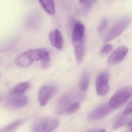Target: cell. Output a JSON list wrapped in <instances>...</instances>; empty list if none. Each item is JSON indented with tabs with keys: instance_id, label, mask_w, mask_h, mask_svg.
I'll use <instances>...</instances> for the list:
<instances>
[{
	"instance_id": "11",
	"label": "cell",
	"mask_w": 132,
	"mask_h": 132,
	"mask_svg": "<svg viewBox=\"0 0 132 132\" xmlns=\"http://www.w3.org/2000/svg\"><path fill=\"white\" fill-rule=\"evenodd\" d=\"M128 50L126 46L119 47L109 57L108 62L111 65H115L119 63L125 59L128 53Z\"/></svg>"
},
{
	"instance_id": "27",
	"label": "cell",
	"mask_w": 132,
	"mask_h": 132,
	"mask_svg": "<svg viewBox=\"0 0 132 132\" xmlns=\"http://www.w3.org/2000/svg\"><path fill=\"white\" fill-rule=\"evenodd\" d=\"M80 1V3H82V4H84V3H86L87 1L88 0H79Z\"/></svg>"
},
{
	"instance_id": "1",
	"label": "cell",
	"mask_w": 132,
	"mask_h": 132,
	"mask_svg": "<svg viewBox=\"0 0 132 132\" xmlns=\"http://www.w3.org/2000/svg\"><path fill=\"white\" fill-rule=\"evenodd\" d=\"M49 55V52L43 49L30 50L16 57L15 59V63L19 67H29L34 62L42 60Z\"/></svg>"
},
{
	"instance_id": "26",
	"label": "cell",
	"mask_w": 132,
	"mask_h": 132,
	"mask_svg": "<svg viewBox=\"0 0 132 132\" xmlns=\"http://www.w3.org/2000/svg\"><path fill=\"white\" fill-rule=\"evenodd\" d=\"M88 132H106L105 129H99V130H93L89 131Z\"/></svg>"
},
{
	"instance_id": "18",
	"label": "cell",
	"mask_w": 132,
	"mask_h": 132,
	"mask_svg": "<svg viewBox=\"0 0 132 132\" xmlns=\"http://www.w3.org/2000/svg\"><path fill=\"white\" fill-rule=\"evenodd\" d=\"M23 121L22 120H18L15 121L12 123L9 124L7 126L4 128L3 129V131L4 132H10L14 131L16 129L18 126H19L22 122Z\"/></svg>"
},
{
	"instance_id": "17",
	"label": "cell",
	"mask_w": 132,
	"mask_h": 132,
	"mask_svg": "<svg viewBox=\"0 0 132 132\" xmlns=\"http://www.w3.org/2000/svg\"><path fill=\"white\" fill-rule=\"evenodd\" d=\"M127 115L123 114L121 115L117 119L113 125V129H117L124 126L128 121Z\"/></svg>"
},
{
	"instance_id": "8",
	"label": "cell",
	"mask_w": 132,
	"mask_h": 132,
	"mask_svg": "<svg viewBox=\"0 0 132 132\" xmlns=\"http://www.w3.org/2000/svg\"><path fill=\"white\" fill-rule=\"evenodd\" d=\"M110 75L107 72H103L98 75L96 79V88L97 92L102 96L106 95L109 92Z\"/></svg>"
},
{
	"instance_id": "7",
	"label": "cell",
	"mask_w": 132,
	"mask_h": 132,
	"mask_svg": "<svg viewBox=\"0 0 132 132\" xmlns=\"http://www.w3.org/2000/svg\"><path fill=\"white\" fill-rule=\"evenodd\" d=\"M57 87L54 85H47L43 86L39 92L38 99L40 105L44 106L52 99L57 92Z\"/></svg>"
},
{
	"instance_id": "12",
	"label": "cell",
	"mask_w": 132,
	"mask_h": 132,
	"mask_svg": "<svg viewBox=\"0 0 132 132\" xmlns=\"http://www.w3.org/2000/svg\"><path fill=\"white\" fill-rule=\"evenodd\" d=\"M50 41L56 48L60 50L63 46V38L61 32L58 29L53 30L49 35Z\"/></svg>"
},
{
	"instance_id": "9",
	"label": "cell",
	"mask_w": 132,
	"mask_h": 132,
	"mask_svg": "<svg viewBox=\"0 0 132 132\" xmlns=\"http://www.w3.org/2000/svg\"><path fill=\"white\" fill-rule=\"evenodd\" d=\"M85 28L81 22H77L73 28L72 34V42L74 46L84 43Z\"/></svg>"
},
{
	"instance_id": "3",
	"label": "cell",
	"mask_w": 132,
	"mask_h": 132,
	"mask_svg": "<svg viewBox=\"0 0 132 132\" xmlns=\"http://www.w3.org/2000/svg\"><path fill=\"white\" fill-rule=\"evenodd\" d=\"M1 101L7 108L17 109L22 108L27 104L28 98L23 94H15L10 93L2 97Z\"/></svg>"
},
{
	"instance_id": "24",
	"label": "cell",
	"mask_w": 132,
	"mask_h": 132,
	"mask_svg": "<svg viewBox=\"0 0 132 132\" xmlns=\"http://www.w3.org/2000/svg\"><path fill=\"white\" fill-rule=\"evenodd\" d=\"M97 1V0H88L87 1L88 7H90Z\"/></svg>"
},
{
	"instance_id": "15",
	"label": "cell",
	"mask_w": 132,
	"mask_h": 132,
	"mask_svg": "<svg viewBox=\"0 0 132 132\" xmlns=\"http://www.w3.org/2000/svg\"><path fill=\"white\" fill-rule=\"evenodd\" d=\"M74 47V53L76 59L79 63H81L83 60L84 55V43L77 45Z\"/></svg>"
},
{
	"instance_id": "23",
	"label": "cell",
	"mask_w": 132,
	"mask_h": 132,
	"mask_svg": "<svg viewBox=\"0 0 132 132\" xmlns=\"http://www.w3.org/2000/svg\"><path fill=\"white\" fill-rule=\"evenodd\" d=\"M132 113V100L129 102V104H128L126 107V108L125 109L123 114H125L128 115Z\"/></svg>"
},
{
	"instance_id": "6",
	"label": "cell",
	"mask_w": 132,
	"mask_h": 132,
	"mask_svg": "<svg viewBox=\"0 0 132 132\" xmlns=\"http://www.w3.org/2000/svg\"><path fill=\"white\" fill-rule=\"evenodd\" d=\"M131 20L128 18L121 19L111 28L104 39V42H108L113 40L119 36L128 26Z\"/></svg>"
},
{
	"instance_id": "16",
	"label": "cell",
	"mask_w": 132,
	"mask_h": 132,
	"mask_svg": "<svg viewBox=\"0 0 132 132\" xmlns=\"http://www.w3.org/2000/svg\"><path fill=\"white\" fill-rule=\"evenodd\" d=\"M90 75L88 71H84L82 74L80 84V87L82 90H86L89 86L90 82Z\"/></svg>"
},
{
	"instance_id": "13",
	"label": "cell",
	"mask_w": 132,
	"mask_h": 132,
	"mask_svg": "<svg viewBox=\"0 0 132 132\" xmlns=\"http://www.w3.org/2000/svg\"><path fill=\"white\" fill-rule=\"evenodd\" d=\"M42 7L48 14H54L55 6L54 0H38Z\"/></svg>"
},
{
	"instance_id": "22",
	"label": "cell",
	"mask_w": 132,
	"mask_h": 132,
	"mask_svg": "<svg viewBox=\"0 0 132 132\" xmlns=\"http://www.w3.org/2000/svg\"><path fill=\"white\" fill-rule=\"evenodd\" d=\"M108 24V21L106 18L104 19L101 22L98 28V31L99 32H103L106 29Z\"/></svg>"
},
{
	"instance_id": "21",
	"label": "cell",
	"mask_w": 132,
	"mask_h": 132,
	"mask_svg": "<svg viewBox=\"0 0 132 132\" xmlns=\"http://www.w3.org/2000/svg\"><path fill=\"white\" fill-rule=\"evenodd\" d=\"M80 105L79 102H76L70 106L67 109L66 112L69 114H73L78 110L80 109Z\"/></svg>"
},
{
	"instance_id": "10",
	"label": "cell",
	"mask_w": 132,
	"mask_h": 132,
	"mask_svg": "<svg viewBox=\"0 0 132 132\" xmlns=\"http://www.w3.org/2000/svg\"><path fill=\"white\" fill-rule=\"evenodd\" d=\"M114 109L109 104L101 105L90 113L88 119L92 121L100 120L111 113Z\"/></svg>"
},
{
	"instance_id": "5",
	"label": "cell",
	"mask_w": 132,
	"mask_h": 132,
	"mask_svg": "<svg viewBox=\"0 0 132 132\" xmlns=\"http://www.w3.org/2000/svg\"><path fill=\"white\" fill-rule=\"evenodd\" d=\"M132 96V88L126 87L120 89L111 98L109 105L112 108L115 109L123 105Z\"/></svg>"
},
{
	"instance_id": "14",
	"label": "cell",
	"mask_w": 132,
	"mask_h": 132,
	"mask_svg": "<svg viewBox=\"0 0 132 132\" xmlns=\"http://www.w3.org/2000/svg\"><path fill=\"white\" fill-rule=\"evenodd\" d=\"M30 87V84L28 82H23L15 86L10 93L15 94H23Z\"/></svg>"
},
{
	"instance_id": "25",
	"label": "cell",
	"mask_w": 132,
	"mask_h": 132,
	"mask_svg": "<svg viewBox=\"0 0 132 132\" xmlns=\"http://www.w3.org/2000/svg\"><path fill=\"white\" fill-rule=\"evenodd\" d=\"M125 132H132V119L128 125V130Z\"/></svg>"
},
{
	"instance_id": "4",
	"label": "cell",
	"mask_w": 132,
	"mask_h": 132,
	"mask_svg": "<svg viewBox=\"0 0 132 132\" xmlns=\"http://www.w3.org/2000/svg\"><path fill=\"white\" fill-rule=\"evenodd\" d=\"M59 122V120L55 118H42L33 124V132H51L56 128Z\"/></svg>"
},
{
	"instance_id": "19",
	"label": "cell",
	"mask_w": 132,
	"mask_h": 132,
	"mask_svg": "<svg viewBox=\"0 0 132 132\" xmlns=\"http://www.w3.org/2000/svg\"><path fill=\"white\" fill-rule=\"evenodd\" d=\"M42 67L43 69H46L49 68L50 64V55L44 57L41 60Z\"/></svg>"
},
{
	"instance_id": "20",
	"label": "cell",
	"mask_w": 132,
	"mask_h": 132,
	"mask_svg": "<svg viewBox=\"0 0 132 132\" xmlns=\"http://www.w3.org/2000/svg\"><path fill=\"white\" fill-rule=\"evenodd\" d=\"M112 50V46L110 44L105 45L102 49L100 55L102 56H105L110 53Z\"/></svg>"
},
{
	"instance_id": "2",
	"label": "cell",
	"mask_w": 132,
	"mask_h": 132,
	"mask_svg": "<svg viewBox=\"0 0 132 132\" xmlns=\"http://www.w3.org/2000/svg\"><path fill=\"white\" fill-rule=\"evenodd\" d=\"M78 92H69L61 96L57 102L56 111L59 114L66 112L67 109L72 105L82 98V95Z\"/></svg>"
}]
</instances>
